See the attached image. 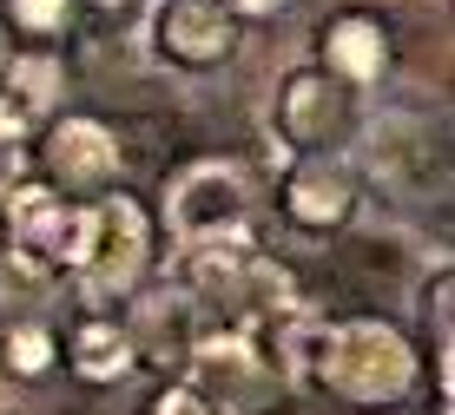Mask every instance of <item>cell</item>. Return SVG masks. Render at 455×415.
Returning a JSON list of instances; mask_svg holds the SVG:
<instances>
[{"instance_id":"e0dca14e","label":"cell","mask_w":455,"mask_h":415,"mask_svg":"<svg viewBox=\"0 0 455 415\" xmlns=\"http://www.w3.org/2000/svg\"><path fill=\"white\" fill-rule=\"evenodd\" d=\"M7 7V27L13 34H27V40H53V34H67L73 20H80V0H0Z\"/></svg>"},{"instance_id":"7402d4cb","label":"cell","mask_w":455,"mask_h":415,"mask_svg":"<svg viewBox=\"0 0 455 415\" xmlns=\"http://www.w3.org/2000/svg\"><path fill=\"white\" fill-rule=\"evenodd\" d=\"M0 60H7V40H0Z\"/></svg>"},{"instance_id":"ac0fdd59","label":"cell","mask_w":455,"mask_h":415,"mask_svg":"<svg viewBox=\"0 0 455 415\" xmlns=\"http://www.w3.org/2000/svg\"><path fill=\"white\" fill-rule=\"evenodd\" d=\"M139 415H225L212 403L205 389H198V382H185V376H172V382H159V389L146 395V409Z\"/></svg>"},{"instance_id":"5b68a950","label":"cell","mask_w":455,"mask_h":415,"mask_svg":"<svg viewBox=\"0 0 455 415\" xmlns=\"http://www.w3.org/2000/svg\"><path fill=\"white\" fill-rule=\"evenodd\" d=\"M363 132V165L376 185L410 191V198H449V139L429 132L422 113H376L356 125Z\"/></svg>"},{"instance_id":"ba28073f","label":"cell","mask_w":455,"mask_h":415,"mask_svg":"<svg viewBox=\"0 0 455 415\" xmlns=\"http://www.w3.org/2000/svg\"><path fill=\"white\" fill-rule=\"evenodd\" d=\"M113 125H100L92 113H53L40 125V185H53L60 198H100V191H113Z\"/></svg>"},{"instance_id":"2e32d148","label":"cell","mask_w":455,"mask_h":415,"mask_svg":"<svg viewBox=\"0 0 455 415\" xmlns=\"http://www.w3.org/2000/svg\"><path fill=\"white\" fill-rule=\"evenodd\" d=\"M60 363V337L46 330V316H7L0 330V382H40Z\"/></svg>"},{"instance_id":"9a60e30c","label":"cell","mask_w":455,"mask_h":415,"mask_svg":"<svg viewBox=\"0 0 455 415\" xmlns=\"http://www.w3.org/2000/svg\"><path fill=\"white\" fill-rule=\"evenodd\" d=\"M60 283H67V270H53L46 258H34V251L0 244V310H13V316H40L46 303L60 297Z\"/></svg>"},{"instance_id":"44dd1931","label":"cell","mask_w":455,"mask_h":415,"mask_svg":"<svg viewBox=\"0 0 455 415\" xmlns=\"http://www.w3.org/2000/svg\"><path fill=\"white\" fill-rule=\"evenodd\" d=\"M231 13H238V20H271V13H284L291 0H225Z\"/></svg>"},{"instance_id":"9c48e42d","label":"cell","mask_w":455,"mask_h":415,"mask_svg":"<svg viewBox=\"0 0 455 415\" xmlns=\"http://www.w3.org/2000/svg\"><path fill=\"white\" fill-rule=\"evenodd\" d=\"M179 376L198 382L225 415H251L264 395L277 389V376H271V363H264L258 337H244V330H218V323L198 330V343L185 349V370Z\"/></svg>"},{"instance_id":"5bb4252c","label":"cell","mask_w":455,"mask_h":415,"mask_svg":"<svg viewBox=\"0 0 455 415\" xmlns=\"http://www.w3.org/2000/svg\"><path fill=\"white\" fill-rule=\"evenodd\" d=\"M60 363H67L80 382H92V389H106V382H125V376L139 370L132 337H125V316L86 310L80 323L67 330V343H60Z\"/></svg>"},{"instance_id":"7a4b0ae2","label":"cell","mask_w":455,"mask_h":415,"mask_svg":"<svg viewBox=\"0 0 455 415\" xmlns=\"http://www.w3.org/2000/svg\"><path fill=\"white\" fill-rule=\"evenodd\" d=\"M317 389H331L337 403H356V409H396L416 389V349L383 316L331 323L317 356Z\"/></svg>"},{"instance_id":"6da1fadb","label":"cell","mask_w":455,"mask_h":415,"mask_svg":"<svg viewBox=\"0 0 455 415\" xmlns=\"http://www.w3.org/2000/svg\"><path fill=\"white\" fill-rule=\"evenodd\" d=\"M73 283H80L86 310H125L132 297H146L152 283V211L132 191H100L80 204V244H73Z\"/></svg>"},{"instance_id":"d6986e66","label":"cell","mask_w":455,"mask_h":415,"mask_svg":"<svg viewBox=\"0 0 455 415\" xmlns=\"http://www.w3.org/2000/svg\"><path fill=\"white\" fill-rule=\"evenodd\" d=\"M146 7H152V0H80V7H73V13H86V20H92V34H139V27H146Z\"/></svg>"},{"instance_id":"52a82bcc","label":"cell","mask_w":455,"mask_h":415,"mask_svg":"<svg viewBox=\"0 0 455 415\" xmlns=\"http://www.w3.org/2000/svg\"><path fill=\"white\" fill-rule=\"evenodd\" d=\"M363 204V179L343 152H317V158H284L277 172V218L304 237H331L356 218Z\"/></svg>"},{"instance_id":"603a6c76","label":"cell","mask_w":455,"mask_h":415,"mask_svg":"<svg viewBox=\"0 0 455 415\" xmlns=\"http://www.w3.org/2000/svg\"><path fill=\"white\" fill-rule=\"evenodd\" d=\"M383 415H396V409H383Z\"/></svg>"},{"instance_id":"8fae6325","label":"cell","mask_w":455,"mask_h":415,"mask_svg":"<svg viewBox=\"0 0 455 415\" xmlns=\"http://www.w3.org/2000/svg\"><path fill=\"white\" fill-rule=\"evenodd\" d=\"M67 100V73L53 53H7L0 60V146H27Z\"/></svg>"},{"instance_id":"7c38bea8","label":"cell","mask_w":455,"mask_h":415,"mask_svg":"<svg viewBox=\"0 0 455 415\" xmlns=\"http://www.w3.org/2000/svg\"><path fill=\"white\" fill-rule=\"evenodd\" d=\"M389 27L376 20V13H331V20L317 27V67L337 73L350 92L376 86V79H389Z\"/></svg>"},{"instance_id":"ffe728a7","label":"cell","mask_w":455,"mask_h":415,"mask_svg":"<svg viewBox=\"0 0 455 415\" xmlns=\"http://www.w3.org/2000/svg\"><path fill=\"white\" fill-rule=\"evenodd\" d=\"M34 172H27V146H0V198H7L13 185H27Z\"/></svg>"},{"instance_id":"3957f363","label":"cell","mask_w":455,"mask_h":415,"mask_svg":"<svg viewBox=\"0 0 455 415\" xmlns=\"http://www.w3.org/2000/svg\"><path fill=\"white\" fill-rule=\"evenodd\" d=\"M264 125H271L277 158H317V152H343V139H350L363 119H356V92L310 60V67H291L271 86Z\"/></svg>"},{"instance_id":"277c9868","label":"cell","mask_w":455,"mask_h":415,"mask_svg":"<svg viewBox=\"0 0 455 415\" xmlns=\"http://www.w3.org/2000/svg\"><path fill=\"white\" fill-rule=\"evenodd\" d=\"M251 231V191L231 158H192L165 179V237L172 251L205 244V237Z\"/></svg>"},{"instance_id":"30bf717a","label":"cell","mask_w":455,"mask_h":415,"mask_svg":"<svg viewBox=\"0 0 455 415\" xmlns=\"http://www.w3.org/2000/svg\"><path fill=\"white\" fill-rule=\"evenodd\" d=\"M0 244L13 251H34L53 270H73V244H80V204L60 198L53 185L27 179L0 198Z\"/></svg>"},{"instance_id":"4fadbf2b","label":"cell","mask_w":455,"mask_h":415,"mask_svg":"<svg viewBox=\"0 0 455 415\" xmlns=\"http://www.w3.org/2000/svg\"><path fill=\"white\" fill-rule=\"evenodd\" d=\"M132 323H125V337H132V356L139 363H172V370H185V349L198 343V310L185 291H152V297H132Z\"/></svg>"},{"instance_id":"8992f818","label":"cell","mask_w":455,"mask_h":415,"mask_svg":"<svg viewBox=\"0 0 455 415\" xmlns=\"http://www.w3.org/2000/svg\"><path fill=\"white\" fill-rule=\"evenodd\" d=\"M146 46L159 67L179 73H218L225 60H238L244 46V20L225 0H152L146 7Z\"/></svg>"}]
</instances>
